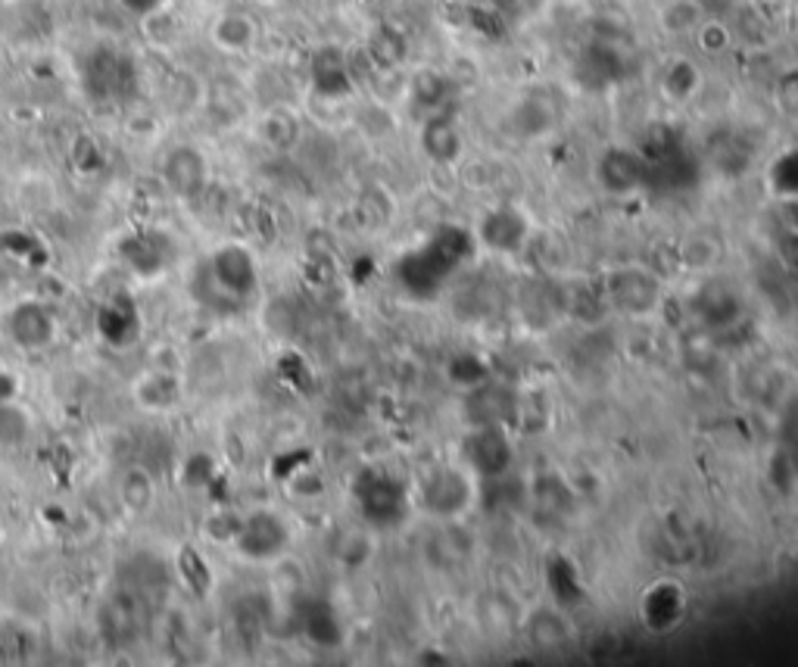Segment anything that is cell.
Wrapping results in <instances>:
<instances>
[{
  "mask_svg": "<svg viewBox=\"0 0 798 667\" xmlns=\"http://www.w3.org/2000/svg\"><path fill=\"white\" fill-rule=\"evenodd\" d=\"M702 22H705V13H702L698 0H667L665 7L658 10V25L667 34L696 32Z\"/></svg>",
  "mask_w": 798,
  "mask_h": 667,
  "instance_id": "obj_6",
  "label": "cell"
},
{
  "mask_svg": "<svg viewBox=\"0 0 798 667\" xmlns=\"http://www.w3.org/2000/svg\"><path fill=\"white\" fill-rule=\"evenodd\" d=\"M216 278L228 294H247L253 287V263L244 250L228 247V250L216 253Z\"/></svg>",
  "mask_w": 798,
  "mask_h": 667,
  "instance_id": "obj_5",
  "label": "cell"
},
{
  "mask_svg": "<svg viewBox=\"0 0 798 667\" xmlns=\"http://www.w3.org/2000/svg\"><path fill=\"white\" fill-rule=\"evenodd\" d=\"M0 617H3V596H0Z\"/></svg>",
  "mask_w": 798,
  "mask_h": 667,
  "instance_id": "obj_8",
  "label": "cell"
},
{
  "mask_svg": "<svg viewBox=\"0 0 798 667\" xmlns=\"http://www.w3.org/2000/svg\"><path fill=\"white\" fill-rule=\"evenodd\" d=\"M163 178H166L168 191L178 197H194L203 182H206V163L203 153L197 151H172L168 153L166 166H163Z\"/></svg>",
  "mask_w": 798,
  "mask_h": 667,
  "instance_id": "obj_2",
  "label": "cell"
},
{
  "mask_svg": "<svg viewBox=\"0 0 798 667\" xmlns=\"http://www.w3.org/2000/svg\"><path fill=\"white\" fill-rule=\"evenodd\" d=\"M10 334L22 350H44L57 337V325L41 302H19L10 316Z\"/></svg>",
  "mask_w": 798,
  "mask_h": 667,
  "instance_id": "obj_1",
  "label": "cell"
},
{
  "mask_svg": "<svg viewBox=\"0 0 798 667\" xmlns=\"http://www.w3.org/2000/svg\"><path fill=\"white\" fill-rule=\"evenodd\" d=\"M156 500V484H153V474L147 468L132 465L119 474V502L134 512V515H144L147 509H153Z\"/></svg>",
  "mask_w": 798,
  "mask_h": 667,
  "instance_id": "obj_4",
  "label": "cell"
},
{
  "mask_svg": "<svg viewBox=\"0 0 798 667\" xmlns=\"http://www.w3.org/2000/svg\"><path fill=\"white\" fill-rule=\"evenodd\" d=\"M696 32H698V44H702V51L705 53H720L727 44H730V29L720 25V22H708V19H705Z\"/></svg>",
  "mask_w": 798,
  "mask_h": 667,
  "instance_id": "obj_7",
  "label": "cell"
},
{
  "mask_svg": "<svg viewBox=\"0 0 798 667\" xmlns=\"http://www.w3.org/2000/svg\"><path fill=\"white\" fill-rule=\"evenodd\" d=\"M209 38L218 51L225 53H244L253 48L256 41V22L247 13H222L209 29Z\"/></svg>",
  "mask_w": 798,
  "mask_h": 667,
  "instance_id": "obj_3",
  "label": "cell"
}]
</instances>
